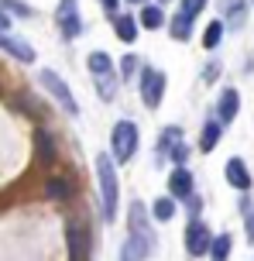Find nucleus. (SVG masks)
Masks as SVG:
<instances>
[{"label": "nucleus", "mask_w": 254, "mask_h": 261, "mask_svg": "<svg viewBox=\"0 0 254 261\" xmlns=\"http://www.w3.org/2000/svg\"><path fill=\"white\" fill-rule=\"evenodd\" d=\"M96 175H100V206H103V220L117 217V203H121V179L114 169V155H96Z\"/></svg>", "instance_id": "nucleus-1"}, {"label": "nucleus", "mask_w": 254, "mask_h": 261, "mask_svg": "<svg viewBox=\"0 0 254 261\" xmlns=\"http://www.w3.org/2000/svg\"><path fill=\"white\" fill-rule=\"evenodd\" d=\"M110 151H114V162H131L134 151H137V127L134 120H117L114 130H110Z\"/></svg>", "instance_id": "nucleus-2"}, {"label": "nucleus", "mask_w": 254, "mask_h": 261, "mask_svg": "<svg viewBox=\"0 0 254 261\" xmlns=\"http://www.w3.org/2000/svg\"><path fill=\"white\" fill-rule=\"evenodd\" d=\"M86 65H90V72H93L96 93H100L103 100H114V96H117V76H114V62H110V55L93 52L90 59H86Z\"/></svg>", "instance_id": "nucleus-3"}, {"label": "nucleus", "mask_w": 254, "mask_h": 261, "mask_svg": "<svg viewBox=\"0 0 254 261\" xmlns=\"http://www.w3.org/2000/svg\"><path fill=\"white\" fill-rule=\"evenodd\" d=\"M38 76H41V86H45V90H48V93L55 96V100L62 103V110H66L69 117H79V103H76V96H72V90L66 86V79L59 76L55 69H41Z\"/></svg>", "instance_id": "nucleus-4"}, {"label": "nucleus", "mask_w": 254, "mask_h": 261, "mask_svg": "<svg viewBox=\"0 0 254 261\" xmlns=\"http://www.w3.org/2000/svg\"><path fill=\"white\" fill-rule=\"evenodd\" d=\"M137 86H141V100H145L148 110H158L161 107V93H165V72L155 69V65H145Z\"/></svg>", "instance_id": "nucleus-5"}, {"label": "nucleus", "mask_w": 254, "mask_h": 261, "mask_svg": "<svg viewBox=\"0 0 254 261\" xmlns=\"http://www.w3.org/2000/svg\"><path fill=\"white\" fill-rule=\"evenodd\" d=\"M210 248H213V237H210V230H206V223L203 220H189V227H186V251L192 254V258H203V254H210Z\"/></svg>", "instance_id": "nucleus-6"}, {"label": "nucleus", "mask_w": 254, "mask_h": 261, "mask_svg": "<svg viewBox=\"0 0 254 261\" xmlns=\"http://www.w3.org/2000/svg\"><path fill=\"white\" fill-rule=\"evenodd\" d=\"M55 21H59V31H62L69 41L82 35V21H79V11H76V0H62L59 11H55Z\"/></svg>", "instance_id": "nucleus-7"}, {"label": "nucleus", "mask_w": 254, "mask_h": 261, "mask_svg": "<svg viewBox=\"0 0 254 261\" xmlns=\"http://www.w3.org/2000/svg\"><path fill=\"white\" fill-rule=\"evenodd\" d=\"M131 237H134V241H141L148 251L155 248V234H151V227H148V210L141 206V199H134V203H131Z\"/></svg>", "instance_id": "nucleus-8"}, {"label": "nucleus", "mask_w": 254, "mask_h": 261, "mask_svg": "<svg viewBox=\"0 0 254 261\" xmlns=\"http://www.w3.org/2000/svg\"><path fill=\"white\" fill-rule=\"evenodd\" d=\"M237 110H241V93L234 90V86H227V90L220 93V103H216V120L227 127L230 120L237 117Z\"/></svg>", "instance_id": "nucleus-9"}, {"label": "nucleus", "mask_w": 254, "mask_h": 261, "mask_svg": "<svg viewBox=\"0 0 254 261\" xmlns=\"http://www.w3.org/2000/svg\"><path fill=\"white\" fill-rule=\"evenodd\" d=\"M227 182L237 189V193H247L251 189V172H247V165H244L241 158H230L227 162Z\"/></svg>", "instance_id": "nucleus-10"}, {"label": "nucleus", "mask_w": 254, "mask_h": 261, "mask_svg": "<svg viewBox=\"0 0 254 261\" xmlns=\"http://www.w3.org/2000/svg\"><path fill=\"white\" fill-rule=\"evenodd\" d=\"M0 48L7 55H14L17 62H35V48L27 45V41H21V38H11V35H0Z\"/></svg>", "instance_id": "nucleus-11"}, {"label": "nucleus", "mask_w": 254, "mask_h": 261, "mask_svg": "<svg viewBox=\"0 0 254 261\" xmlns=\"http://www.w3.org/2000/svg\"><path fill=\"white\" fill-rule=\"evenodd\" d=\"M168 193H172V199H189L192 196V175L186 169H175L168 179Z\"/></svg>", "instance_id": "nucleus-12"}, {"label": "nucleus", "mask_w": 254, "mask_h": 261, "mask_svg": "<svg viewBox=\"0 0 254 261\" xmlns=\"http://www.w3.org/2000/svg\"><path fill=\"white\" fill-rule=\"evenodd\" d=\"M35 151H38L41 165H52V162H55V141H52V134H48L45 127L35 130Z\"/></svg>", "instance_id": "nucleus-13"}, {"label": "nucleus", "mask_w": 254, "mask_h": 261, "mask_svg": "<svg viewBox=\"0 0 254 261\" xmlns=\"http://www.w3.org/2000/svg\"><path fill=\"white\" fill-rule=\"evenodd\" d=\"M110 24H114V31H117L121 41H134L137 38V17H131V14H117Z\"/></svg>", "instance_id": "nucleus-14"}, {"label": "nucleus", "mask_w": 254, "mask_h": 261, "mask_svg": "<svg viewBox=\"0 0 254 261\" xmlns=\"http://www.w3.org/2000/svg\"><path fill=\"white\" fill-rule=\"evenodd\" d=\"M220 134H223V124L220 120H206L203 124V134H200V151H213Z\"/></svg>", "instance_id": "nucleus-15"}, {"label": "nucleus", "mask_w": 254, "mask_h": 261, "mask_svg": "<svg viewBox=\"0 0 254 261\" xmlns=\"http://www.w3.org/2000/svg\"><path fill=\"white\" fill-rule=\"evenodd\" d=\"M151 217L158 223H168L175 217V199L172 196H161V199H155V206H151Z\"/></svg>", "instance_id": "nucleus-16"}, {"label": "nucleus", "mask_w": 254, "mask_h": 261, "mask_svg": "<svg viewBox=\"0 0 254 261\" xmlns=\"http://www.w3.org/2000/svg\"><path fill=\"white\" fill-rule=\"evenodd\" d=\"M82 227L79 223H69V258L72 261H82Z\"/></svg>", "instance_id": "nucleus-17"}, {"label": "nucleus", "mask_w": 254, "mask_h": 261, "mask_svg": "<svg viewBox=\"0 0 254 261\" xmlns=\"http://www.w3.org/2000/svg\"><path fill=\"white\" fill-rule=\"evenodd\" d=\"M45 196L48 199H69L72 196V186H69V179H48L45 182Z\"/></svg>", "instance_id": "nucleus-18"}, {"label": "nucleus", "mask_w": 254, "mask_h": 261, "mask_svg": "<svg viewBox=\"0 0 254 261\" xmlns=\"http://www.w3.org/2000/svg\"><path fill=\"white\" fill-rule=\"evenodd\" d=\"M189 31H192V17H189L186 11H179V14L172 17V38L186 41V38H189Z\"/></svg>", "instance_id": "nucleus-19"}, {"label": "nucleus", "mask_w": 254, "mask_h": 261, "mask_svg": "<svg viewBox=\"0 0 254 261\" xmlns=\"http://www.w3.org/2000/svg\"><path fill=\"white\" fill-rule=\"evenodd\" d=\"M137 21H141V28H148V31H158V28L165 24V14H161V7H145Z\"/></svg>", "instance_id": "nucleus-20"}, {"label": "nucleus", "mask_w": 254, "mask_h": 261, "mask_svg": "<svg viewBox=\"0 0 254 261\" xmlns=\"http://www.w3.org/2000/svg\"><path fill=\"white\" fill-rule=\"evenodd\" d=\"M230 248H234V237H230V234H220V237H213L210 254H213V261H227L230 258Z\"/></svg>", "instance_id": "nucleus-21"}, {"label": "nucleus", "mask_w": 254, "mask_h": 261, "mask_svg": "<svg viewBox=\"0 0 254 261\" xmlns=\"http://www.w3.org/2000/svg\"><path fill=\"white\" fill-rule=\"evenodd\" d=\"M220 38H223V21H210V28L203 31V45H206V48H216Z\"/></svg>", "instance_id": "nucleus-22"}, {"label": "nucleus", "mask_w": 254, "mask_h": 261, "mask_svg": "<svg viewBox=\"0 0 254 261\" xmlns=\"http://www.w3.org/2000/svg\"><path fill=\"white\" fill-rule=\"evenodd\" d=\"M0 11H14V14H21V17H27V14H35L27 4H21V0H0Z\"/></svg>", "instance_id": "nucleus-23"}, {"label": "nucleus", "mask_w": 254, "mask_h": 261, "mask_svg": "<svg viewBox=\"0 0 254 261\" xmlns=\"http://www.w3.org/2000/svg\"><path fill=\"white\" fill-rule=\"evenodd\" d=\"M203 7H206V0H182V11H186L189 17H196Z\"/></svg>", "instance_id": "nucleus-24"}, {"label": "nucleus", "mask_w": 254, "mask_h": 261, "mask_svg": "<svg viewBox=\"0 0 254 261\" xmlns=\"http://www.w3.org/2000/svg\"><path fill=\"white\" fill-rule=\"evenodd\" d=\"M186 155H189V148H186L182 141H179V144L172 148V162H186Z\"/></svg>", "instance_id": "nucleus-25"}, {"label": "nucleus", "mask_w": 254, "mask_h": 261, "mask_svg": "<svg viewBox=\"0 0 254 261\" xmlns=\"http://www.w3.org/2000/svg\"><path fill=\"white\" fill-rule=\"evenodd\" d=\"M121 69H124V72H127V76H131L134 69H137V55H127V59H124V62H121Z\"/></svg>", "instance_id": "nucleus-26"}, {"label": "nucleus", "mask_w": 254, "mask_h": 261, "mask_svg": "<svg viewBox=\"0 0 254 261\" xmlns=\"http://www.w3.org/2000/svg\"><path fill=\"white\" fill-rule=\"evenodd\" d=\"M244 230H247V241L254 244V213H247V223H244Z\"/></svg>", "instance_id": "nucleus-27"}, {"label": "nucleus", "mask_w": 254, "mask_h": 261, "mask_svg": "<svg viewBox=\"0 0 254 261\" xmlns=\"http://www.w3.org/2000/svg\"><path fill=\"white\" fill-rule=\"evenodd\" d=\"M7 28H11V17H7V11H0V35H7Z\"/></svg>", "instance_id": "nucleus-28"}, {"label": "nucleus", "mask_w": 254, "mask_h": 261, "mask_svg": "<svg viewBox=\"0 0 254 261\" xmlns=\"http://www.w3.org/2000/svg\"><path fill=\"white\" fill-rule=\"evenodd\" d=\"M100 4L107 7V14H110V17H117V0H100Z\"/></svg>", "instance_id": "nucleus-29"}, {"label": "nucleus", "mask_w": 254, "mask_h": 261, "mask_svg": "<svg viewBox=\"0 0 254 261\" xmlns=\"http://www.w3.org/2000/svg\"><path fill=\"white\" fill-rule=\"evenodd\" d=\"M203 79H206V83H213V79H216V65H206V76H203Z\"/></svg>", "instance_id": "nucleus-30"}, {"label": "nucleus", "mask_w": 254, "mask_h": 261, "mask_svg": "<svg viewBox=\"0 0 254 261\" xmlns=\"http://www.w3.org/2000/svg\"><path fill=\"white\" fill-rule=\"evenodd\" d=\"M134 4H141V0H134Z\"/></svg>", "instance_id": "nucleus-31"}]
</instances>
